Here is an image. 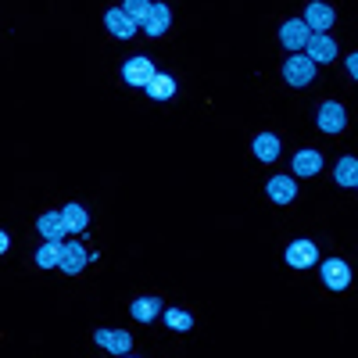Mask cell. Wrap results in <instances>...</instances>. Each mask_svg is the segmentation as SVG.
<instances>
[{
  "label": "cell",
  "instance_id": "d4e9b609",
  "mask_svg": "<svg viewBox=\"0 0 358 358\" xmlns=\"http://www.w3.org/2000/svg\"><path fill=\"white\" fill-rule=\"evenodd\" d=\"M8 248H11V236H8V233H4V229H0V255H4V251H8Z\"/></svg>",
  "mask_w": 358,
  "mask_h": 358
},
{
  "label": "cell",
  "instance_id": "d6986e66",
  "mask_svg": "<svg viewBox=\"0 0 358 358\" xmlns=\"http://www.w3.org/2000/svg\"><path fill=\"white\" fill-rule=\"evenodd\" d=\"M62 215H65V229H69V236H79V233H86V226H90V215H86V208L83 204H65L62 208Z\"/></svg>",
  "mask_w": 358,
  "mask_h": 358
},
{
  "label": "cell",
  "instance_id": "7c38bea8",
  "mask_svg": "<svg viewBox=\"0 0 358 358\" xmlns=\"http://www.w3.org/2000/svg\"><path fill=\"white\" fill-rule=\"evenodd\" d=\"M334 18H337V11L330 4H322V0H312V4L305 8V22L312 25V33H330Z\"/></svg>",
  "mask_w": 358,
  "mask_h": 358
},
{
  "label": "cell",
  "instance_id": "ffe728a7",
  "mask_svg": "<svg viewBox=\"0 0 358 358\" xmlns=\"http://www.w3.org/2000/svg\"><path fill=\"white\" fill-rule=\"evenodd\" d=\"M334 179H337V187L355 190V187H358V158H355V155H344V158L337 162V169H334Z\"/></svg>",
  "mask_w": 358,
  "mask_h": 358
},
{
  "label": "cell",
  "instance_id": "7402d4cb",
  "mask_svg": "<svg viewBox=\"0 0 358 358\" xmlns=\"http://www.w3.org/2000/svg\"><path fill=\"white\" fill-rule=\"evenodd\" d=\"M57 262H62V244H57V241H43L36 248V265L40 268H57Z\"/></svg>",
  "mask_w": 358,
  "mask_h": 358
},
{
  "label": "cell",
  "instance_id": "277c9868",
  "mask_svg": "<svg viewBox=\"0 0 358 358\" xmlns=\"http://www.w3.org/2000/svg\"><path fill=\"white\" fill-rule=\"evenodd\" d=\"M308 40H312V25L305 22V15H301V18H287V22L280 25V43H283L290 54H294V50H305Z\"/></svg>",
  "mask_w": 358,
  "mask_h": 358
},
{
  "label": "cell",
  "instance_id": "9a60e30c",
  "mask_svg": "<svg viewBox=\"0 0 358 358\" xmlns=\"http://www.w3.org/2000/svg\"><path fill=\"white\" fill-rule=\"evenodd\" d=\"M169 25H172V11H169V4H151V15H147V22L140 25L147 36H165L169 33Z\"/></svg>",
  "mask_w": 358,
  "mask_h": 358
},
{
  "label": "cell",
  "instance_id": "6da1fadb",
  "mask_svg": "<svg viewBox=\"0 0 358 358\" xmlns=\"http://www.w3.org/2000/svg\"><path fill=\"white\" fill-rule=\"evenodd\" d=\"M315 62L305 54V50H294L287 62H283V79H287V86H294V90H301V86H308L312 79H315Z\"/></svg>",
  "mask_w": 358,
  "mask_h": 358
},
{
  "label": "cell",
  "instance_id": "8fae6325",
  "mask_svg": "<svg viewBox=\"0 0 358 358\" xmlns=\"http://www.w3.org/2000/svg\"><path fill=\"white\" fill-rule=\"evenodd\" d=\"M305 54L312 57L315 65H330L334 57H337V43H334V36H330V33H312V40H308Z\"/></svg>",
  "mask_w": 358,
  "mask_h": 358
},
{
  "label": "cell",
  "instance_id": "52a82bcc",
  "mask_svg": "<svg viewBox=\"0 0 358 358\" xmlns=\"http://www.w3.org/2000/svg\"><path fill=\"white\" fill-rule=\"evenodd\" d=\"M155 72H158V69H155V62H151L147 54H136V57H129V62L122 65V79H126L129 86H140V90L151 83Z\"/></svg>",
  "mask_w": 358,
  "mask_h": 358
},
{
  "label": "cell",
  "instance_id": "3957f363",
  "mask_svg": "<svg viewBox=\"0 0 358 358\" xmlns=\"http://www.w3.org/2000/svg\"><path fill=\"white\" fill-rule=\"evenodd\" d=\"M315 126H319L326 136L344 133V126H348V111H344V104H341V101H322L319 111H315Z\"/></svg>",
  "mask_w": 358,
  "mask_h": 358
},
{
  "label": "cell",
  "instance_id": "2e32d148",
  "mask_svg": "<svg viewBox=\"0 0 358 358\" xmlns=\"http://www.w3.org/2000/svg\"><path fill=\"white\" fill-rule=\"evenodd\" d=\"M176 90H179V86H176V79H172L169 72H155L151 83L143 86V94L151 97V101H172V97H176Z\"/></svg>",
  "mask_w": 358,
  "mask_h": 358
},
{
  "label": "cell",
  "instance_id": "ac0fdd59",
  "mask_svg": "<svg viewBox=\"0 0 358 358\" xmlns=\"http://www.w3.org/2000/svg\"><path fill=\"white\" fill-rule=\"evenodd\" d=\"M251 151L258 162H276L280 158V136L276 133H258L255 143H251Z\"/></svg>",
  "mask_w": 358,
  "mask_h": 358
},
{
  "label": "cell",
  "instance_id": "5b68a950",
  "mask_svg": "<svg viewBox=\"0 0 358 358\" xmlns=\"http://www.w3.org/2000/svg\"><path fill=\"white\" fill-rule=\"evenodd\" d=\"M283 258H287L290 268H312V265H319V244L305 241V236H301V241H290Z\"/></svg>",
  "mask_w": 358,
  "mask_h": 358
},
{
  "label": "cell",
  "instance_id": "e0dca14e",
  "mask_svg": "<svg viewBox=\"0 0 358 358\" xmlns=\"http://www.w3.org/2000/svg\"><path fill=\"white\" fill-rule=\"evenodd\" d=\"M162 312H165L162 297H136V301L129 305V315H133L136 322H155Z\"/></svg>",
  "mask_w": 358,
  "mask_h": 358
},
{
  "label": "cell",
  "instance_id": "484cf974",
  "mask_svg": "<svg viewBox=\"0 0 358 358\" xmlns=\"http://www.w3.org/2000/svg\"><path fill=\"white\" fill-rule=\"evenodd\" d=\"M355 190H358V187H355Z\"/></svg>",
  "mask_w": 358,
  "mask_h": 358
},
{
  "label": "cell",
  "instance_id": "9c48e42d",
  "mask_svg": "<svg viewBox=\"0 0 358 358\" xmlns=\"http://www.w3.org/2000/svg\"><path fill=\"white\" fill-rule=\"evenodd\" d=\"M94 341L104 348V351H111V355H129L133 351V334L129 330H94Z\"/></svg>",
  "mask_w": 358,
  "mask_h": 358
},
{
  "label": "cell",
  "instance_id": "4fadbf2b",
  "mask_svg": "<svg viewBox=\"0 0 358 358\" xmlns=\"http://www.w3.org/2000/svg\"><path fill=\"white\" fill-rule=\"evenodd\" d=\"M319 172H322V155L315 147H301V151L294 155V176L308 179V176H319Z\"/></svg>",
  "mask_w": 358,
  "mask_h": 358
},
{
  "label": "cell",
  "instance_id": "8992f818",
  "mask_svg": "<svg viewBox=\"0 0 358 358\" xmlns=\"http://www.w3.org/2000/svg\"><path fill=\"white\" fill-rule=\"evenodd\" d=\"M90 258H94V255H90L83 244H76V241H62V262H57V268H62V273H69V276H79Z\"/></svg>",
  "mask_w": 358,
  "mask_h": 358
},
{
  "label": "cell",
  "instance_id": "30bf717a",
  "mask_svg": "<svg viewBox=\"0 0 358 358\" xmlns=\"http://www.w3.org/2000/svg\"><path fill=\"white\" fill-rule=\"evenodd\" d=\"M265 194L273 204H294L297 197V176H273L265 183Z\"/></svg>",
  "mask_w": 358,
  "mask_h": 358
},
{
  "label": "cell",
  "instance_id": "cb8c5ba5",
  "mask_svg": "<svg viewBox=\"0 0 358 358\" xmlns=\"http://www.w3.org/2000/svg\"><path fill=\"white\" fill-rule=\"evenodd\" d=\"M344 65H348V76L358 83V50H355V54H348V62H344Z\"/></svg>",
  "mask_w": 358,
  "mask_h": 358
},
{
  "label": "cell",
  "instance_id": "5bb4252c",
  "mask_svg": "<svg viewBox=\"0 0 358 358\" xmlns=\"http://www.w3.org/2000/svg\"><path fill=\"white\" fill-rule=\"evenodd\" d=\"M36 229H40L43 241H57V244H62L65 236H69V229H65V215H62V212H43V215L36 219Z\"/></svg>",
  "mask_w": 358,
  "mask_h": 358
},
{
  "label": "cell",
  "instance_id": "44dd1931",
  "mask_svg": "<svg viewBox=\"0 0 358 358\" xmlns=\"http://www.w3.org/2000/svg\"><path fill=\"white\" fill-rule=\"evenodd\" d=\"M162 319H165L169 330H176V334L194 330V315H190V312H183V308H165V312H162Z\"/></svg>",
  "mask_w": 358,
  "mask_h": 358
},
{
  "label": "cell",
  "instance_id": "ba28073f",
  "mask_svg": "<svg viewBox=\"0 0 358 358\" xmlns=\"http://www.w3.org/2000/svg\"><path fill=\"white\" fill-rule=\"evenodd\" d=\"M104 29H108V33H111L115 40H133L140 25H136L122 8H108V11H104Z\"/></svg>",
  "mask_w": 358,
  "mask_h": 358
},
{
  "label": "cell",
  "instance_id": "603a6c76",
  "mask_svg": "<svg viewBox=\"0 0 358 358\" xmlns=\"http://www.w3.org/2000/svg\"><path fill=\"white\" fill-rule=\"evenodd\" d=\"M122 11H126L136 25H143V22H147V15H151V0H126Z\"/></svg>",
  "mask_w": 358,
  "mask_h": 358
},
{
  "label": "cell",
  "instance_id": "7a4b0ae2",
  "mask_svg": "<svg viewBox=\"0 0 358 358\" xmlns=\"http://www.w3.org/2000/svg\"><path fill=\"white\" fill-rule=\"evenodd\" d=\"M319 276H322V287L326 290L341 294V290L351 287V265L344 258H326V262H319Z\"/></svg>",
  "mask_w": 358,
  "mask_h": 358
}]
</instances>
